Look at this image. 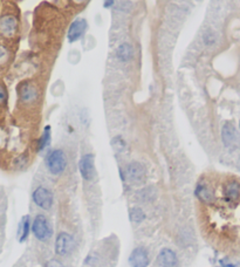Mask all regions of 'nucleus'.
<instances>
[{
  "instance_id": "4468645a",
  "label": "nucleus",
  "mask_w": 240,
  "mask_h": 267,
  "mask_svg": "<svg viewBox=\"0 0 240 267\" xmlns=\"http://www.w3.org/2000/svg\"><path fill=\"white\" fill-rule=\"evenodd\" d=\"M238 139L236 127L232 122H226L222 128V141L226 148H233Z\"/></svg>"
},
{
  "instance_id": "b1692460",
  "label": "nucleus",
  "mask_w": 240,
  "mask_h": 267,
  "mask_svg": "<svg viewBox=\"0 0 240 267\" xmlns=\"http://www.w3.org/2000/svg\"><path fill=\"white\" fill-rule=\"evenodd\" d=\"M46 267H66V266L63 265L61 262H59V260L52 259V260H49V262H47V264H46Z\"/></svg>"
},
{
  "instance_id": "f8f14e48",
  "label": "nucleus",
  "mask_w": 240,
  "mask_h": 267,
  "mask_svg": "<svg viewBox=\"0 0 240 267\" xmlns=\"http://www.w3.org/2000/svg\"><path fill=\"white\" fill-rule=\"evenodd\" d=\"M115 58L121 63H130L135 58V48L130 42H122L115 49Z\"/></svg>"
},
{
  "instance_id": "393cba45",
  "label": "nucleus",
  "mask_w": 240,
  "mask_h": 267,
  "mask_svg": "<svg viewBox=\"0 0 240 267\" xmlns=\"http://www.w3.org/2000/svg\"><path fill=\"white\" fill-rule=\"evenodd\" d=\"M116 4V0H103V7L106 9H112Z\"/></svg>"
},
{
  "instance_id": "39448f33",
  "label": "nucleus",
  "mask_w": 240,
  "mask_h": 267,
  "mask_svg": "<svg viewBox=\"0 0 240 267\" xmlns=\"http://www.w3.org/2000/svg\"><path fill=\"white\" fill-rule=\"evenodd\" d=\"M88 27V21L85 18H80V16L75 18L68 26L67 34H66L67 41L69 43H75L80 41L86 35Z\"/></svg>"
},
{
  "instance_id": "bb28decb",
  "label": "nucleus",
  "mask_w": 240,
  "mask_h": 267,
  "mask_svg": "<svg viewBox=\"0 0 240 267\" xmlns=\"http://www.w3.org/2000/svg\"><path fill=\"white\" fill-rule=\"evenodd\" d=\"M239 128H240V121H239Z\"/></svg>"
},
{
  "instance_id": "6e6552de",
  "label": "nucleus",
  "mask_w": 240,
  "mask_h": 267,
  "mask_svg": "<svg viewBox=\"0 0 240 267\" xmlns=\"http://www.w3.org/2000/svg\"><path fill=\"white\" fill-rule=\"evenodd\" d=\"M124 175L132 184H141V183L145 181V166L139 162H130L129 164L126 165Z\"/></svg>"
},
{
  "instance_id": "20e7f679",
  "label": "nucleus",
  "mask_w": 240,
  "mask_h": 267,
  "mask_svg": "<svg viewBox=\"0 0 240 267\" xmlns=\"http://www.w3.org/2000/svg\"><path fill=\"white\" fill-rule=\"evenodd\" d=\"M195 195L197 197L198 202H201L203 205L211 204L217 197L215 186L206 178H202L201 181H198L197 185H196Z\"/></svg>"
},
{
  "instance_id": "5701e85b",
  "label": "nucleus",
  "mask_w": 240,
  "mask_h": 267,
  "mask_svg": "<svg viewBox=\"0 0 240 267\" xmlns=\"http://www.w3.org/2000/svg\"><path fill=\"white\" fill-rule=\"evenodd\" d=\"M7 58H8L7 49L2 47V46H0V65L5 63L6 60H7Z\"/></svg>"
},
{
  "instance_id": "aec40b11",
  "label": "nucleus",
  "mask_w": 240,
  "mask_h": 267,
  "mask_svg": "<svg viewBox=\"0 0 240 267\" xmlns=\"http://www.w3.org/2000/svg\"><path fill=\"white\" fill-rule=\"evenodd\" d=\"M29 230H31V222H29V217L26 216L21 223V236H20V240H24L28 237Z\"/></svg>"
},
{
  "instance_id": "423d86ee",
  "label": "nucleus",
  "mask_w": 240,
  "mask_h": 267,
  "mask_svg": "<svg viewBox=\"0 0 240 267\" xmlns=\"http://www.w3.org/2000/svg\"><path fill=\"white\" fill-rule=\"evenodd\" d=\"M32 232L40 242H47L52 237V228L48 219L43 215H38L33 220Z\"/></svg>"
},
{
  "instance_id": "ddd939ff",
  "label": "nucleus",
  "mask_w": 240,
  "mask_h": 267,
  "mask_svg": "<svg viewBox=\"0 0 240 267\" xmlns=\"http://www.w3.org/2000/svg\"><path fill=\"white\" fill-rule=\"evenodd\" d=\"M129 264L131 267H148L150 264L148 250L144 248H136L129 257Z\"/></svg>"
},
{
  "instance_id": "7ed1b4c3",
  "label": "nucleus",
  "mask_w": 240,
  "mask_h": 267,
  "mask_svg": "<svg viewBox=\"0 0 240 267\" xmlns=\"http://www.w3.org/2000/svg\"><path fill=\"white\" fill-rule=\"evenodd\" d=\"M20 22L18 16L12 12H6L0 15V36L11 41L14 40L19 33Z\"/></svg>"
},
{
  "instance_id": "9d476101",
  "label": "nucleus",
  "mask_w": 240,
  "mask_h": 267,
  "mask_svg": "<svg viewBox=\"0 0 240 267\" xmlns=\"http://www.w3.org/2000/svg\"><path fill=\"white\" fill-rule=\"evenodd\" d=\"M33 202L42 210H49L53 205V193L45 186H38L32 195Z\"/></svg>"
},
{
  "instance_id": "1a4fd4ad",
  "label": "nucleus",
  "mask_w": 240,
  "mask_h": 267,
  "mask_svg": "<svg viewBox=\"0 0 240 267\" xmlns=\"http://www.w3.org/2000/svg\"><path fill=\"white\" fill-rule=\"evenodd\" d=\"M222 197L230 202H240V182L236 178H229L222 184Z\"/></svg>"
},
{
  "instance_id": "2eb2a0df",
  "label": "nucleus",
  "mask_w": 240,
  "mask_h": 267,
  "mask_svg": "<svg viewBox=\"0 0 240 267\" xmlns=\"http://www.w3.org/2000/svg\"><path fill=\"white\" fill-rule=\"evenodd\" d=\"M157 260L161 267H178L177 255L171 249H162Z\"/></svg>"
},
{
  "instance_id": "dca6fc26",
  "label": "nucleus",
  "mask_w": 240,
  "mask_h": 267,
  "mask_svg": "<svg viewBox=\"0 0 240 267\" xmlns=\"http://www.w3.org/2000/svg\"><path fill=\"white\" fill-rule=\"evenodd\" d=\"M52 142V128L51 126H46L43 128L41 135L39 136V138L36 139V144H35V150L36 152H43L45 150H47L51 145Z\"/></svg>"
},
{
  "instance_id": "412c9836",
  "label": "nucleus",
  "mask_w": 240,
  "mask_h": 267,
  "mask_svg": "<svg viewBox=\"0 0 240 267\" xmlns=\"http://www.w3.org/2000/svg\"><path fill=\"white\" fill-rule=\"evenodd\" d=\"M28 164V156L27 155H20L14 159V165L18 169H24Z\"/></svg>"
},
{
  "instance_id": "f257e3e1",
  "label": "nucleus",
  "mask_w": 240,
  "mask_h": 267,
  "mask_svg": "<svg viewBox=\"0 0 240 267\" xmlns=\"http://www.w3.org/2000/svg\"><path fill=\"white\" fill-rule=\"evenodd\" d=\"M16 95L20 105L25 108H33L40 100V87L33 80H25L16 87Z\"/></svg>"
},
{
  "instance_id": "0eeeda50",
  "label": "nucleus",
  "mask_w": 240,
  "mask_h": 267,
  "mask_svg": "<svg viewBox=\"0 0 240 267\" xmlns=\"http://www.w3.org/2000/svg\"><path fill=\"white\" fill-rule=\"evenodd\" d=\"M79 171L80 175L85 181L91 182L94 179L96 175L95 169V156L93 153H85L81 156L79 161Z\"/></svg>"
},
{
  "instance_id": "f3484780",
  "label": "nucleus",
  "mask_w": 240,
  "mask_h": 267,
  "mask_svg": "<svg viewBox=\"0 0 240 267\" xmlns=\"http://www.w3.org/2000/svg\"><path fill=\"white\" fill-rule=\"evenodd\" d=\"M129 218L132 223L139 224V223H142L145 219V213L139 208H131L129 210Z\"/></svg>"
},
{
  "instance_id": "f03ea898",
  "label": "nucleus",
  "mask_w": 240,
  "mask_h": 267,
  "mask_svg": "<svg viewBox=\"0 0 240 267\" xmlns=\"http://www.w3.org/2000/svg\"><path fill=\"white\" fill-rule=\"evenodd\" d=\"M45 165L48 172L53 176H60L65 172L68 165V158L62 149H52L45 156Z\"/></svg>"
},
{
  "instance_id": "a878e982",
  "label": "nucleus",
  "mask_w": 240,
  "mask_h": 267,
  "mask_svg": "<svg viewBox=\"0 0 240 267\" xmlns=\"http://www.w3.org/2000/svg\"><path fill=\"white\" fill-rule=\"evenodd\" d=\"M87 1H88V0H72V2L75 6H82V5H85Z\"/></svg>"
},
{
  "instance_id": "6ab92c4d",
  "label": "nucleus",
  "mask_w": 240,
  "mask_h": 267,
  "mask_svg": "<svg viewBox=\"0 0 240 267\" xmlns=\"http://www.w3.org/2000/svg\"><path fill=\"white\" fill-rule=\"evenodd\" d=\"M217 41V35L216 33L211 31V29H208L203 33V42H204L205 46H213Z\"/></svg>"
},
{
  "instance_id": "a211bd4d",
  "label": "nucleus",
  "mask_w": 240,
  "mask_h": 267,
  "mask_svg": "<svg viewBox=\"0 0 240 267\" xmlns=\"http://www.w3.org/2000/svg\"><path fill=\"white\" fill-rule=\"evenodd\" d=\"M112 145L115 151L118 152H123L126 149V142L124 141V138L121 137V136H116V137L113 138Z\"/></svg>"
},
{
  "instance_id": "4be33fe9",
  "label": "nucleus",
  "mask_w": 240,
  "mask_h": 267,
  "mask_svg": "<svg viewBox=\"0 0 240 267\" xmlns=\"http://www.w3.org/2000/svg\"><path fill=\"white\" fill-rule=\"evenodd\" d=\"M8 99V94H7V89H6V87L4 83L0 82V107L5 106L6 102H7Z\"/></svg>"
},
{
  "instance_id": "9b49d317",
  "label": "nucleus",
  "mask_w": 240,
  "mask_h": 267,
  "mask_svg": "<svg viewBox=\"0 0 240 267\" xmlns=\"http://www.w3.org/2000/svg\"><path fill=\"white\" fill-rule=\"evenodd\" d=\"M74 248V238L67 232L59 233L55 240V252L58 256H67Z\"/></svg>"
}]
</instances>
